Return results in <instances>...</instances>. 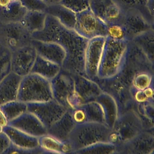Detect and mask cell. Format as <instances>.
I'll return each mask as SVG.
<instances>
[{"mask_svg":"<svg viewBox=\"0 0 154 154\" xmlns=\"http://www.w3.org/2000/svg\"><path fill=\"white\" fill-rule=\"evenodd\" d=\"M31 37L32 39L60 45L66 53L61 68L72 74H85V52L88 40L74 29L66 27L56 18L47 14L43 29L32 33Z\"/></svg>","mask_w":154,"mask_h":154,"instance_id":"cell-1","label":"cell"},{"mask_svg":"<svg viewBox=\"0 0 154 154\" xmlns=\"http://www.w3.org/2000/svg\"><path fill=\"white\" fill-rule=\"evenodd\" d=\"M128 41H118L105 37L97 78H111L117 76L123 66Z\"/></svg>","mask_w":154,"mask_h":154,"instance_id":"cell-2","label":"cell"},{"mask_svg":"<svg viewBox=\"0 0 154 154\" xmlns=\"http://www.w3.org/2000/svg\"><path fill=\"white\" fill-rule=\"evenodd\" d=\"M110 130L104 123L87 122L76 124L67 140L72 149V153L96 143L109 142Z\"/></svg>","mask_w":154,"mask_h":154,"instance_id":"cell-3","label":"cell"},{"mask_svg":"<svg viewBox=\"0 0 154 154\" xmlns=\"http://www.w3.org/2000/svg\"><path fill=\"white\" fill-rule=\"evenodd\" d=\"M52 99L49 80L32 73L22 77L17 100L25 103H31L45 102Z\"/></svg>","mask_w":154,"mask_h":154,"instance_id":"cell-4","label":"cell"},{"mask_svg":"<svg viewBox=\"0 0 154 154\" xmlns=\"http://www.w3.org/2000/svg\"><path fill=\"white\" fill-rule=\"evenodd\" d=\"M144 130L142 122L137 112L128 109L121 112L109 135V142L116 146L130 140Z\"/></svg>","mask_w":154,"mask_h":154,"instance_id":"cell-5","label":"cell"},{"mask_svg":"<svg viewBox=\"0 0 154 154\" xmlns=\"http://www.w3.org/2000/svg\"><path fill=\"white\" fill-rule=\"evenodd\" d=\"M148 72L153 74L154 63L133 42L129 41L123 66L117 77L130 87L134 76L138 73Z\"/></svg>","mask_w":154,"mask_h":154,"instance_id":"cell-6","label":"cell"},{"mask_svg":"<svg viewBox=\"0 0 154 154\" xmlns=\"http://www.w3.org/2000/svg\"><path fill=\"white\" fill-rule=\"evenodd\" d=\"M31 34L20 22H0V46L11 52L31 44Z\"/></svg>","mask_w":154,"mask_h":154,"instance_id":"cell-7","label":"cell"},{"mask_svg":"<svg viewBox=\"0 0 154 154\" xmlns=\"http://www.w3.org/2000/svg\"><path fill=\"white\" fill-rule=\"evenodd\" d=\"M50 81L53 99L67 109H74L75 89L73 74L61 68Z\"/></svg>","mask_w":154,"mask_h":154,"instance_id":"cell-8","label":"cell"},{"mask_svg":"<svg viewBox=\"0 0 154 154\" xmlns=\"http://www.w3.org/2000/svg\"><path fill=\"white\" fill-rule=\"evenodd\" d=\"M93 79L99 85L103 92L109 94L116 100L120 113L128 109H134L136 103L132 97L129 87L117 76L107 79L95 77Z\"/></svg>","mask_w":154,"mask_h":154,"instance_id":"cell-9","label":"cell"},{"mask_svg":"<svg viewBox=\"0 0 154 154\" xmlns=\"http://www.w3.org/2000/svg\"><path fill=\"white\" fill-rule=\"evenodd\" d=\"M75 31L89 40L97 37L106 35V24L97 16L90 7L76 14Z\"/></svg>","mask_w":154,"mask_h":154,"instance_id":"cell-10","label":"cell"},{"mask_svg":"<svg viewBox=\"0 0 154 154\" xmlns=\"http://www.w3.org/2000/svg\"><path fill=\"white\" fill-rule=\"evenodd\" d=\"M28 111L35 115L48 129L67 111L54 99L41 102L26 103Z\"/></svg>","mask_w":154,"mask_h":154,"instance_id":"cell-11","label":"cell"},{"mask_svg":"<svg viewBox=\"0 0 154 154\" xmlns=\"http://www.w3.org/2000/svg\"><path fill=\"white\" fill-rule=\"evenodd\" d=\"M73 76L75 81V108L96 101L103 92L99 85L85 74H73Z\"/></svg>","mask_w":154,"mask_h":154,"instance_id":"cell-12","label":"cell"},{"mask_svg":"<svg viewBox=\"0 0 154 154\" xmlns=\"http://www.w3.org/2000/svg\"><path fill=\"white\" fill-rule=\"evenodd\" d=\"M153 131L143 130L123 144L116 146V153L152 154L154 152Z\"/></svg>","mask_w":154,"mask_h":154,"instance_id":"cell-13","label":"cell"},{"mask_svg":"<svg viewBox=\"0 0 154 154\" xmlns=\"http://www.w3.org/2000/svg\"><path fill=\"white\" fill-rule=\"evenodd\" d=\"M90 8L106 25L123 23L125 11L114 0H90Z\"/></svg>","mask_w":154,"mask_h":154,"instance_id":"cell-14","label":"cell"},{"mask_svg":"<svg viewBox=\"0 0 154 154\" xmlns=\"http://www.w3.org/2000/svg\"><path fill=\"white\" fill-rule=\"evenodd\" d=\"M37 53L31 44L11 52V72L23 77L31 73Z\"/></svg>","mask_w":154,"mask_h":154,"instance_id":"cell-15","label":"cell"},{"mask_svg":"<svg viewBox=\"0 0 154 154\" xmlns=\"http://www.w3.org/2000/svg\"><path fill=\"white\" fill-rule=\"evenodd\" d=\"M105 41V37H95L88 41L85 52L84 72L91 79L97 76Z\"/></svg>","mask_w":154,"mask_h":154,"instance_id":"cell-16","label":"cell"},{"mask_svg":"<svg viewBox=\"0 0 154 154\" xmlns=\"http://www.w3.org/2000/svg\"><path fill=\"white\" fill-rule=\"evenodd\" d=\"M122 25L125 29L128 41H131L137 35L154 28L153 24L136 10L125 11Z\"/></svg>","mask_w":154,"mask_h":154,"instance_id":"cell-17","label":"cell"},{"mask_svg":"<svg viewBox=\"0 0 154 154\" xmlns=\"http://www.w3.org/2000/svg\"><path fill=\"white\" fill-rule=\"evenodd\" d=\"M8 125L37 138L47 134V129L40 120L28 111L9 122Z\"/></svg>","mask_w":154,"mask_h":154,"instance_id":"cell-18","label":"cell"},{"mask_svg":"<svg viewBox=\"0 0 154 154\" xmlns=\"http://www.w3.org/2000/svg\"><path fill=\"white\" fill-rule=\"evenodd\" d=\"M31 45L35 48L37 55L61 66L63 65L66 53L64 48L58 43L32 39Z\"/></svg>","mask_w":154,"mask_h":154,"instance_id":"cell-19","label":"cell"},{"mask_svg":"<svg viewBox=\"0 0 154 154\" xmlns=\"http://www.w3.org/2000/svg\"><path fill=\"white\" fill-rule=\"evenodd\" d=\"M22 77L11 72L0 82V105L17 100L18 90Z\"/></svg>","mask_w":154,"mask_h":154,"instance_id":"cell-20","label":"cell"},{"mask_svg":"<svg viewBox=\"0 0 154 154\" xmlns=\"http://www.w3.org/2000/svg\"><path fill=\"white\" fill-rule=\"evenodd\" d=\"M13 144L27 149H34L38 147V138L28 134L16 128L7 125L2 128Z\"/></svg>","mask_w":154,"mask_h":154,"instance_id":"cell-21","label":"cell"},{"mask_svg":"<svg viewBox=\"0 0 154 154\" xmlns=\"http://www.w3.org/2000/svg\"><path fill=\"white\" fill-rule=\"evenodd\" d=\"M75 125L70 109H67L61 117L47 129V133L61 141H66Z\"/></svg>","mask_w":154,"mask_h":154,"instance_id":"cell-22","label":"cell"},{"mask_svg":"<svg viewBox=\"0 0 154 154\" xmlns=\"http://www.w3.org/2000/svg\"><path fill=\"white\" fill-rule=\"evenodd\" d=\"M38 146L43 153H72L73 152L68 141H61L48 133L38 137Z\"/></svg>","mask_w":154,"mask_h":154,"instance_id":"cell-23","label":"cell"},{"mask_svg":"<svg viewBox=\"0 0 154 154\" xmlns=\"http://www.w3.org/2000/svg\"><path fill=\"white\" fill-rule=\"evenodd\" d=\"M96 101L103 109L105 125L111 129L120 114L117 103L111 95L103 91L98 96Z\"/></svg>","mask_w":154,"mask_h":154,"instance_id":"cell-24","label":"cell"},{"mask_svg":"<svg viewBox=\"0 0 154 154\" xmlns=\"http://www.w3.org/2000/svg\"><path fill=\"white\" fill-rule=\"evenodd\" d=\"M45 11L47 14L56 18L66 27L74 29L76 22V13L60 3L48 5Z\"/></svg>","mask_w":154,"mask_h":154,"instance_id":"cell-25","label":"cell"},{"mask_svg":"<svg viewBox=\"0 0 154 154\" xmlns=\"http://www.w3.org/2000/svg\"><path fill=\"white\" fill-rule=\"evenodd\" d=\"M27 11L19 0L10 1L7 5L0 7V22H21Z\"/></svg>","mask_w":154,"mask_h":154,"instance_id":"cell-26","label":"cell"},{"mask_svg":"<svg viewBox=\"0 0 154 154\" xmlns=\"http://www.w3.org/2000/svg\"><path fill=\"white\" fill-rule=\"evenodd\" d=\"M61 69V66L37 55L31 73L51 81L60 72Z\"/></svg>","mask_w":154,"mask_h":154,"instance_id":"cell-27","label":"cell"},{"mask_svg":"<svg viewBox=\"0 0 154 154\" xmlns=\"http://www.w3.org/2000/svg\"><path fill=\"white\" fill-rule=\"evenodd\" d=\"M46 17L44 11H27L20 22L32 34L43 29Z\"/></svg>","mask_w":154,"mask_h":154,"instance_id":"cell-28","label":"cell"},{"mask_svg":"<svg viewBox=\"0 0 154 154\" xmlns=\"http://www.w3.org/2000/svg\"><path fill=\"white\" fill-rule=\"evenodd\" d=\"M154 63V28L149 29L135 37L132 40Z\"/></svg>","mask_w":154,"mask_h":154,"instance_id":"cell-29","label":"cell"},{"mask_svg":"<svg viewBox=\"0 0 154 154\" xmlns=\"http://www.w3.org/2000/svg\"><path fill=\"white\" fill-rule=\"evenodd\" d=\"M134 110L140 117L143 127L146 130L153 131V100L136 104Z\"/></svg>","mask_w":154,"mask_h":154,"instance_id":"cell-30","label":"cell"},{"mask_svg":"<svg viewBox=\"0 0 154 154\" xmlns=\"http://www.w3.org/2000/svg\"><path fill=\"white\" fill-rule=\"evenodd\" d=\"M0 110L8 123L26 112L28 111L27 104L24 102L15 100L1 105Z\"/></svg>","mask_w":154,"mask_h":154,"instance_id":"cell-31","label":"cell"},{"mask_svg":"<svg viewBox=\"0 0 154 154\" xmlns=\"http://www.w3.org/2000/svg\"><path fill=\"white\" fill-rule=\"evenodd\" d=\"M125 11L129 10L139 11L150 23H154L152 17L146 8L147 0H114Z\"/></svg>","mask_w":154,"mask_h":154,"instance_id":"cell-32","label":"cell"},{"mask_svg":"<svg viewBox=\"0 0 154 154\" xmlns=\"http://www.w3.org/2000/svg\"><path fill=\"white\" fill-rule=\"evenodd\" d=\"M87 114V122L105 123V117L103 109L99 102H90L82 105Z\"/></svg>","mask_w":154,"mask_h":154,"instance_id":"cell-33","label":"cell"},{"mask_svg":"<svg viewBox=\"0 0 154 154\" xmlns=\"http://www.w3.org/2000/svg\"><path fill=\"white\" fill-rule=\"evenodd\" d=\"M74 153H116V146L110 142H99L76 151Z\"/></svg>","mask_w":154,"mask_h":154,"instance_id":"cell-34","label":"cell"},{"mask_svg":"<svg viewBox=\"0 0 154 154\" xmlns=\"http://www.w3.org/2000/svg\"><path fill=\"white\" fill-rule=\"evenodd\" d=\"M153 84V74L148 72H141L134 76L130 87L137 90H143Z\"/></svg>","mask_w":154,"mask_h":154,"instance_id":"cell-35","label":"cell"},{"mask_svg":"<svg viewBox=\"0 0 154 154\" xmlns=\"http://www.w3.org/2000/svg\"><path fill=\"white\" fill-rule=\"evenodd\" d=\"M11 52L0 46V82L11 72Z\"/></svg>","mask_w":154,"mask_h":154,"instance_id":"cell-36","label":"cell"},{"mask_svg":"<svg viewBox=\"0 0 154 154\" xmlns=\"http://www.w3.org/2000/svg\"><path fill=\"white\" fill-rule=\"evenodd\" d=\"M106 37L118 41H128L125 29L122 23L106 25Z\"/></svg>","mask_w":154,"mask_h":154,"instance_id":"cell-37","label":"cell"},{"mask_svg":"<svg viewBox=\"0 0 154 154\" xmlns=\"http://www.w3.org/2000/svg\"><path fill=\"white\" fill-rule=\"evenodd\" d=\"M60 3L76 14L90 7V0H61Z\"/></svg>","mask_w":154,"mask_h":154,"instance_id":"cell-38","label":"cell"},{"mask_svg":"<svg viewBox=\"0 0 154 154\" xmlns=\"http://www.w3.org/2000/svg\"><path fill=\"white\" fill-rule=\"evenodd\" d=\"M28 11H44L47 5L42 0H19Z\"/></svg>","mask_w":154,"mask_h":154,"instance_id":"cell-39","label":"cell"},{"mask_svg":"<svg viewBox=\"0 0 154 154\" xmlns=\"http://www.w3.org/2000/svg\"><path fill=\"white\" fill-rule=\"evenodd\" d=\"M42 149L38 147L34 149H27L19 147L12 143H10L8 147L4 152L3 154L11 153H42Z\"/></svg>","mask_w":154,"mask_h":154,"instance_id":"cell-40","label":"cell"},{"mask_svg":"<svg viewBox=\"0 0 154 154\" xmlns=\"http://www.w3.org/2000/svg\"><path fill=\"white\" fill-rule=\"evenodd\" d=\"M70 112L72 119L75 125L81 124L87 122L86 112L82 105L70 109Z\"/></svg>","mask_w":154,"mask_h":154,"instance_id":"cell-41","label":"cell"},{"mask_svg":"<svg viewBox=\"0 0 154 154\" xmlns=\"http://www.w3.org/2000/svg\"><path fill=\"white\" fill-rule=\"evenodd\" d=\"M129 90L132 97L136 104L143 103L149 100L146 96L143 90H137L132 87H129Z\"/></svg>","mask_w":154,"mask_h":154,"instance_id":"cell-42","label":"cell"},{"mask_svg":"<svg viewBox=\"0 0 154 154\" xmlns=\"http://www.w3.org/2000/svg\"><path fill=\"white\" fill-rule=\"evenodd\" d=\"M11 143L10 140L7 135L3 131L0 132V154H3L4 152L8 147Z\"/></svg>","mask_w":154,"mask_h":154,"instance_id":"cell-43","label":"cell"},{"mask_svg":"<svg viewBox=\"0 0 154 154\" xmlns=\"http://www.w3.org/2000/svg\"><path fill=\"white\" fill-rule=\"evenodd\" d=\"M144 94L149 100H153V84L143 90Z\"/></svg>","mask_w":154,"mask_h":154,"instance_id":"cell-44","label":"cell"},{"mask_svg":"<svg viewBox=\"0 0 154 154\" xmlns=\"http://www.w3.org/2000/svg\"><path fill=\"white\" fill-rule=\"evenodd\" d=\"M146 6L149 14L153 17V0H147Z\"/></svg>","mask_w":154,"mask_h":154,"instance_id":"cell-45","label":"cell"},{"mask_svg":"<svg viewBox=\"0 0 154 154\" xmlns=\"http://www.w3.org/2000/svg\"><path fill=\"white\" fill-rule=\"evenodd\" d=\"M7 125H8V121L2 111L0 110V125L3 127Z\"/></svg>","mask_w":154,"mask_h":154,"instance_id":"cell-46","label":"cell"},{"mask_svg":"<svg viewBox=\"0 0 154 154\" xmlns=\"http://www.w3.org/2000/svg\"><path fill=\"white\" fill-rule=\"evenodd\" d=\"M44 3H45L47 5H51L55 4L60 3L61 0H42Z\"/></svg>","mask_w":154,"mask_h":154,"instance_id":"cell-47","label":"cell"},{"mask_svg":"<svg viewBox=\"0 0 154 154\" xmlns=\"http://www.w3.org/2000/svg\"><path fill=\"white\" fill-rule=\"evenodd\" d=\"M10 1H16V0H10Z\"/></svg>","mask_w":154,"mask_h":154,"instance_id":"cell-48","label":"cell"}]
</instances>
